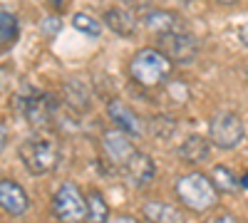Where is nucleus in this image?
<instances>
[{
  "mask_svg": "<svg viewBox=\"0 0 248 223\" xmlns=\"http://www.w3.org/2000/svg\"><path fill=\"white\" fill-rule=\"evenodd\" d=\"M211 139L209 136H201V134H189L176 149L179 159L186 161V164H191V166H199L203 164V161H209L211 156Z\"/></svg>",
  "mask_w": 248,
  "mask_h": 223,
  "instance_id": "obj_12",
  "label": "nucleus"
},
{
  "mask_svg": "<svg viewBox=\"0 0 248 223\" xmlns=\"http://www.w3.org/2000/svg\"><path fill=\"white\" fill-rule=\"evenodd\" d=\"M134 136H129L127 132L122 129H107L105 134H102V151H105V156L112 161L114 166H124L127 161L134 156L137 147H134Z\"/></svg>",
  "mask_w": 248,
  "mask_h": 223,
  "instance_id": "obj_7",
  "label": "nucleus"
},
{
  "mask_svg": "<svg viewBox=\"0 0 248 223\" xmlns=\"http://www.w3.org/2000/svg\"><path fill=\"white\" fill-rule=\"evenodd\" d=\"M72 28L87 37H99L102 35V23L97 17H92L90 13H75L72 15Z\"/></svg>",
  "mask_w": 248,
  "mask_h": 223,
  "instance_id": "obj_19",
  "label": "nucleus"
},
{
  "mask_svg": "<svg viewBox=\"0 0 248 223\" xmlns=\"http://www.w3.org/2000/svg\"><path fill=\"white\" fill-rule=\"evenodd\" d=\"M174 70V62L164 55L159 47H141L132 55L129 59V77L132 82H137L144 89H154L167 79Z\"/></svg>",
  "mask_w": 248,
  "mask_h": 223,
  "instance_id": "obj_1",
  "label": "nucleus"
},
{
  "mask_svg": "<svg viewBox=\"0 0 248 223\" xmlns=\"http://www.w3.org/2000/svg\"><path fill=\"white\" fill-rule=\"evenodd\" d=\"M52 216L57 221H67V223H77L87 218V196L79 191L77 184H72V181L60 184V189L52 196Z\"/></svg>",
  "mask_w": 248,
  "mask_h": 223,
  "instance_id": "obj_5",
  "label": "nucleus"
},
{
  "mask_svg": "<svg viewBox=\"0 0 248 223\" xmlns=\"http://www.w3.org/2000/svg\"><path fill=\"white\" fill-rule=\"evenodd\" d=\"M3 149H5V132L0 129V154H3Z\"/></svg>",
  "mask_w": 248,
  "mask_h": 223,
  "instance_id": "obj_23",
  "label": "nucleus"
},
{
  "mask_svg": "<svg viewBox=\"0 0 248 223\" xmlns=\"http://www.w3.org/2000/svg\"><path fill=\"white\" fill-rule=\"evenodd\" d=\"M141 213H144V218L156 221V223H181L184 221V213L171 204H164V201H149V204H144Z\"/></svg>",
  "mask_w": 248,
  "mask_h": 223,
  "instance_id": "obj_15",
  "label": "nucleus"
},
{
  "mask_svg": "<svg viewBox=\"0 0 248 223\" xmlns=\"http://www.w3.org/2000/svg\"><path fill=\"white\" fill-rule=\"evenodd\" d=\"M20 109H23V117L30 127H45L50 124V119L55 114V102H52V97L37 92V94L25 97L20 102Z\"/></svg>",
  "mask_w": 248,
  "mask_h": 223,
  "instance_id": "obj_11",
  "label": "nucleus"
},
{
  "mask_svg": "<svg viewBox=\"0 0 248 223\" xmlns=\"http://www.w3.org/2000/svg\"><path fill=\"white\" fill-rule=\"evenodd\" d=\"M236 35H238V40H241V45L248 47V23H243V25L236 30Z\"/></svg>",
  "mask_w": 248,
  "mask_h": 223,
  "instance_id": "obj_20",
  "label": "nucleus"
},
{
  "mask_svg": "<svg viewBox=\"0 0 248 223\" xmlns=\"http://www.w3.org/2000/svg\"><path fill=\"white\" fill-rule=\"evenodd\" d=\"M105 25L112 32H117L119 37H134V32H137V17L127 8H109L105 13Z\"/></svg>",
  "mask_w": 248,
  "mask_h": 223,
  "instance_id": "obj_14",
  "label": "nucleus"
},
{
  "mask_svg": "<svg viewBox=\"0 0 248 223\" xmlns=\"http://www.w3.org/2000/svg\"><path fill=\"white\" fill-rule=\"evenodd\" d=\"M209 176L214 181V186L218 189V193H236L241 189V178L233 174V169L223 166V164H216Z\"/></svg>",
  "mask_w": 248,
  "mask_h": 223,
  "instance_id": "obj_16",
  "label": "nucleus"
},
{
  "mask_svg": "<svg viewBox=\"0 0 248 223\" xmlns=\"http://www.w3.org/2000/svg\"><path fill=\"white\" fill-rule=\"evenodd\" d=\"M50 3H52V5H57V8H60V5H62V3H65V0H50Z\"/></svg>",
  "mask_w": 248,
  "mask_h": 223,
  "instance_id": "obj_24",
  "label": "nucleus"
},
{
  "mask_svg": "<svg viewBox=\"0 0 248 223\" xmlns=\"http://www.w3.org/2000/svg\"><path fill=\"white\" fill-rule=\"evenodd\" d=\"M209 139L216 149H223V151L238 149L246 139L243 119L236 112H229V109L214 114L211 121H209Z\"/></svg>",
  "mask_w": 248,
  "mask_h": 223,
  "instance_id": "obj_4",
  "label": "nucleus"
},
{
  "mask_svg": "<svg viewBox=\"0 0 248 223\" xmlns=\"http://www.w3.org/2000/svg\"><path fill=\"white\" fill-rule=\"evenodd\" d=\"M211 3H218V5H238L241 0H211Z\"/></svg>",
  "mask_w": 248,
  "mask_h": 223,
  "instance_id": "obj_21",
  "label": "nucleus"
},
{
  "mask_svg": "<svg viewBox=\"0 0 248 223\" xmlns=\"http://www.w3.org/2000/svg\"><path fill=\"white\" fill-rule=\"evenodd\" d=\"M17 156L23 166L32 176H45L57 169L60 161V144L52 136H28L23 144L17 147Z\"/></svg>",
  "mask_w": 248,
  "mask_h": 223,
  "instance_id": "obj_3",
  "label": "nucleus"
},
{
  "mask_svg": "<svg viewBox=\"0 0 248 223\" xmlns=\"http://www.w3.org/2000/svg\"><path fill=\"white\" fill-rule=\"evenodd\" d=\"M176 196L179 201L194 213H209L211 208L218 206V189L209 174L201 171H189L176 178Z\"/></svg>",
  "mask_w": 248,
  "mask_h": 223,
  "instance_id": "obj_2",
  "label": "nucleus"
},
{
  "mask_svg": "<svg viewBox=\"0 0 248 223\" xmlns=\"http://www.w3.org/2000/svg\"><path fill=\"white\" fill-rule=\"evenodd\" d=\"M20 35L17 17L8 10H0V52H5L15 45V40Z\"/></svg>",
  "mask_w": 248,
  "mask_h": 223,
  "instance_id": "obj_17",
  "label": "nucleus"
},
{
  "mask_svg": "<svg viewBox=\"0 0 248 223\" xmlns=\"http://www.w3.org/2000/svg\"><path fill=\"white\" fill-rule=\"evenodd\" d=\"M156 47L176 65H191L199 57V43L186 28L184 30H171V32H161Z\"/></svg>",
  "mask_w": 248,
  "mask_h": 223,
  "instance_id": "obj_6",
  "label": "nucleus"
},
{
  "mask_svg": "<svg viewBox=\"0 0 248 223\" xmlns=\"http://www.w3.org/2000/svg\"><path fill=\"white\" fill-rule=\"evenodd\" d=\"M124 171V178H127V184L134 186V189H147L154 176H156V164H154V159L149 154H144V151H134V156L127 161V164L122 166Z\"/></svg>",
  "mask_w": 248,
  "mask_h": 223,
  "instance_id": "obj_8",
  "label": "nucleus"
},
{
  "mask_svg": "<svg viewBox=\"0 0 248 223\" xmlns=\"http://www.w3.org/2000/svg\"><path fill=\"white\" fill-rule=\"evenodd\" d=\"M30 208V196L13 178H0V211L8 216H25Z\"/></svg>",
  "mask_w": 248,
  "mask_h": 223,
  "instance_id": "obj_10",
  "label": "nucleus"
},
{
  "mask_svg": "<svg viewBox=\"0 0 248 223\" xmlns=\"http://www.w3.org/2000/svg\"><path fill=\"white\" fill-rule=\"evenodd\" d=\"M107 117H109V121H114L117 129L127 132V134L134 136V139L147 134V127H144L141 117H139L129 104H124L122 99H109V102H107Z\"/></svg>",
  "mask_w": 248,
  "mask_h": 223,
  "instance_id": "obj_9",
  "label": "nucleus"
},
{
  "mask_svg": "<svg viewBox=\"0 0 248 223\" xmlns=\"http://www.w3.org/2000/svg\"><path fill=\"white\" fill-rule=\"evenodd\" d=\"M141 25L161 35V32H171V30H184V17L171 13V10H161V8H149V10H144L141 15Z\"/></svg>",
  "mask_w": 248,
  "mask_h": 223,
  "instance_id": "obj_13",
  "label": "nucleus"
},
{
  "mask_svg": "<svg viewBox=\"0 0 248 223\" xmlns=\"http://www.w3.org/2000/svg\"><path fill=\"white\" fill-rule=\"evenodd\" d=\"M238 178H241V189H243V191H248V171H246L243 176H238Z\"/></svg>",
  "mask_w": 248,
  "mask_h": 223,
  "instance_id": "obj_22",
  "label": "nucleus"
},
{
  "mask_svg": "<svg viewBox=\"0 0 248 223\" xmlns=\"http://www.w3.org/2000/svg\"><path fill=\"white\" fill-rule=\"evenodd\" d=\"M87 218L97 221V223L109 221V204L105 201V193L97 191V189H92L87 193Z\"/></svg>",
  "mask_w": 248,
  "mask_h": 223,
  "instance_id": "obj_18",
  "label": "nucleus"
}]
</instances>
